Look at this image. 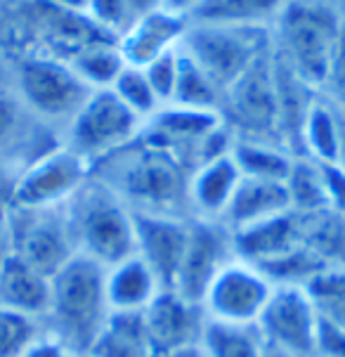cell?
<instances>
[{
	"label": "cell",
	"mask_w": 345,
	"mask_h": 357,
	"mask_svg": "<svg viewBox=\"0 0 345 357\" xmlns=\"http://www.w3.org/2000/svg\"><path fill=\"white\" fill-rule=\"evenodd\" d=\"M268 357H293V355H286V353H282V350H275L268 346Z\"/></svg>",
	"instance_id": "cell-46"
},
{
	"label": "cell",
	"mask_w": 345,
	"mask_h": 357,
	"mask_svg": "<svg viewBox=\"0 0 345 357\" xmlns=\"http://www.w3.org/2000/svg\"><path fill=\"white\" fill-rule=\"evenodd\" d=\"M241 183V173L232 159V152L201 163L190 175L187 199L192 218L220 220Z\"/></svg>",
	"instance_id": "cell-19"
},
{
	"label": "cell",
	"mask_w": 345,
	"mask_h": 357,
	"mask_svg": "<svg viewBox=\"0 0 345 357\" xmlns=\"http://www.w3.org/2000/svg\"><path fill=\"white\" fill-rule=\"evenodd\" d=\"M137 140L130 144L132 154L125 159L109 156V159L100 161L114 163V168L112 178L98 180L116 192L132 208V213H168L192 218L190 199H187V185H190L187 168L173 154L144 140L137 144Z\"/></svg>",
	"instance_id": "cell-2"
},
{
	"label": "cell",
	"mask_w": 345,
	"mask_h": 357,
	"mask_svg": "<svg viewBox=\"0 0 345 357\" xmlns=\"http://www.w3.org/2000/svg\"><path fill=\"white\" fill-rule=\"evenodd\" d=\"M256 326L270 348L293 357H314L317 353L319 312L305 287L279 284L272 289Z\"/></svg>",
	"instance_id": "cell-10"
},
{
	"label": "cell",
	"mask_w": 345,
	"mask_h": 357,
	"mask_svg": "<svg viewBox=\"0 0 345 357\" xmlns=\"http://www.w3.org/2000/svg\"><path fill=\"white\" fill-rule=\"evenodd\" d=\"M229 121L244 130L248 140H265L279 128V90L277 71L270 66L268 54L258 59L244 76L225 93Z\"/></svg>",
	"instance_id": "cell-13"
},
{
	"label": "cell",
	"mask_w": 345,
	"mask_h": 357,
	"mask_svg": "<svg viewBox=\"0 0 345 357\" xmlns=\"http://www.w3.org/2000/svg\"><path fill=\"white\" fill-rule=\"evenodd\" d=\"M187 29L190 24H187L185 15L154 8L137 15L130 22V26L118 36V50L128 66L144 69L161 54L178 50Z\"/></svg>",
	"instance_id": "cell-16"
},
{
	"label": "cell",
	"mask_w": 345,
	"mask_h": 357,
	"mask_svg": "<svg viewBox=\"0 0 345 357\" xmlns=\"http://www.w3.org/2000/svg\"><path fill=\"white\" fill-rule=\"evenodd\" d=\"M40 5H43L38 12L40 33H43L47 45L57 52V59H62V62H71L76 54L86 52L95 45L118 43L116 36L100 29L86 12L62 10L47 3Z\"/></svg>",
	"instance_id": "cell-18"
},
{
	"label": "cell",
	"mask_w": 345,
	"mask_h": 357,
	"mask_svg": "<svg viewBox=\"0 0 345 357\" xmlns=\"http://www.w3.org/2000/svg\"><path fill=\"white\" fill-rule=\"evenodd\" d=\"M43 3L54 5V8H62V10H71V12L88 10V0H43Z\"/></svg>",
	"instance_id": "cell-42"
},
{
	"label": "cell",
	"mask_w": 345,
	"mask_h": 357,
	"mask_svg": "<svg viewBox=\"0 0 345 357\" xmlns=\"http://www.w3.org/2000/svg\"><path fill=\"white\" fill-rule=\"evenodd\" d=\"M86 357H90V355H86Z\"/></svg>",
	"instance_id": "cell-47"
},
{
	"label": "cell",
	"mask_w": 345,
	"mask_h": 357,
	"mask_svg": "<svg viewBox=\"0 0 345 357\" xmlns=\"http://www.w3.org/2000/svg\"><path fill=\"white\" fill-rule=\"evenodd\" d=\"M343 22L334 10L307 0H289L279 10V43L286 66L307 88H322L334 59Z\"/></svg>",
	"instance_id": "cell-4"
},
{
	"label": "cell",
	"mask_w": 345,
	"mask_h": 357,
	"mask_svg": "<svg viewBox=\"0 0 345 357\" xmlns=\"http://www.w3.org/2000/svg\"><path fill=\"white\" fill-rule=\"evenodd\" d=\"M322 90L326 95V102L345 119V24L341 29V38H338L334 59H331V66L326 71Z\"/></svg>",
	"instance_id": "cell-36"
},
{
	"label": "cell",
	"mask_w": 345,
	"mask_h": 357,
	"mask_svg": "<svg viewBox=\"0 0 345 357\" xmlns=\"http://www.w3.org/2000/svg\"><path fill=\"white\" fill-rule=\"evenodd\" d=\"M225 93L210 81V76L187 52L178 50V83L171 105L204 112H220Z\"/></svg>",
	"instance_id": "cell-28"
},
{
	"label": "cell",
	"mask_w": 345,
	"mask_h": 357,
	"mask_svg": "<svg viewBox=\"0 0 345 357\" xmlns=\"http://www.w3.org/2000/svg\"><path fill=\"white\" fill-rule=\"evenodd\" d=\"M86 15L98 24L100 29H105V31L116 36V38L130 26V22L135 20L130 0H88Z\"/></svg>",
	"instance_id": "cell-34"
},
{
	"label": "cell",
	"mask_w": 345,
	"mask_h": 357,
	"mask_svg": "<svg viewBox=\"0 0 345 357\" xmlns=\"http://www.w3.org/2000/svg\"><path fill=\"white\" fill-rule=\"evenodd\" d=\"M90 357H154L144 312H112L102 326Z\"/></svg>",
	"instance_id": "cell-24"
},
{
	"label": "cell",
	"mask_w": 345,
	"mask_h": 357,
	"mask_svg": "<svg viewBox=\"0 0 345 357\" xmlns=\"http://www.w3.org/2000/svg\"><path fill=\"white\" fill-rule=\"evenodd\" d=\"M159 357H204V353H201V348H187V350H178V353H168Z\"/></svg>",
	"instance_id": "cell-44"
},
{
	"label": "cell",
	"mask_w": 345,
	"mask_h": 357,
	"mask_svg": "<svg viewBox=\"0 0 345 357\" xmlns=\"http://www.w3.org/2000/svg\"><path fill=\"white\" fill-rule=\"evenodd\" d=\"M232 159L237 163L241 178L279 180V183H286L296 156L275 147L272 142L239 137L232 144Z\"/></svg>",
	"instance_id": "cell-27"
},
{
	"label": "cell",
	"mask_w": 345,
	"mask_h": 357,
	"mask_svg": "<svg viewBox=\"0 0 345 357\" xmlns=\"http://www.w3.org/2000/svg\"><path fill=\"white\" fill-rule=\"evenodd\" d=\"M286 190L293 213L317 215L329 211L322 168H319V163L307 159V156H296L291 173L286 178Z\"/></svg>",
	"instance_id": "cell-29"
},
{
	"label": "cell",
	"mask_w": 345,
	"mask_h": 357,
	"mask_svg": "<svg viewBox=\"0 0 345 357\" xmlns=\"http://www.w3.org/2000/svg\"><path fill=\"white\" fill-rule=\"evenodd\" d=\"M284 0H201L190 12L194 24L215 26H263L270 17L279 15Z\"/></svg>",
	"instance_id": "cell-25"
},
{
	"label": "cell",
	"mask_w": 345,
	"mask_h": 357,
	"mask_svg": "<svg viewBox=\"0 0 345 357\" xmlns=\"http://www.w3.org/2000/svg\"><path fill=\"white\" fill-rule=\"evenodd\" d=\"M289 211H291V202H289L286 183L241 178L237 192H234L232 202H229L220 220L232 232H239V229L258 225V222L270 220V218L284 215Z\"/></svg>",
	"instance_id": "cell-20"
},
{
	"label": "cell",
	"mask_w": 345,
	"mask_h": 357,
	"mask_svg": "<svg viewBox=\"0 0 345 357\" xmlns=\"http://www.w3.org/2000/svg\"><path fill=\"white\" fill-rule=\"evenodd\" d=\"M50 301V280L33 270L17 253L0 260V305L8 310L43 319Z\"/></svg>",
	"instance_id": "cell-21"
},
{
	"label": "cell",
	"mask_w": 345,
	"mask_h": 357,
	"mask_svg": "<svg viewBox=\"0 0 345 357\" xmlns=\"http://www.w3.org/2000/svg\"><path fill=\"white\" fill-rule=\"evenodd\" d=\"M76 251L112 268L135 256V213L116 192L90 178L64 204Z\"/></svg>",
	"instance_id": "cell-3"
},
{
	"label": "cell",
	"mask_w": 345,
	"mask_h": 357,
	"mask_svg": "<svg viewBox=\"0 0 345 357\" xmlns=\"http://www.w3.org/2000/svg\"><path fill=\"white\" fill-rule=\"evenodd\" d=\"M201 0H159V8L163 10H171L175 15H185L190 17V12L197 8Z\"/></svg>",
	"instance_id": "cell-41"
},
{
	"label": "cell",
	"mask_w": 345,
	"mask_h": 357,
	"mask_svg": "<svg viewBox=\"0 0 345 357\" xmlns=\"http://www.w3.org/2000/svg\"><path fill=\"white\" fill-rule=\"evenodd\" d=\"M234 234V253L246 263L263 268L272 260L286 256L300 244H305V220L302 215L289 213L270 218L258 225L244 227Z\"/></svg>",
	"instance_id": "cell-17"
},
{
	"label": "cell",
	"mask_w": 345,
	"mask_h": 357,
	"mask_svg": "<svg viewBox=\"0 0 345 357\" xmlns=\"http://www.w3.org/2000/svg\"><path fill=\"white\" fill-rule=\"evenodd\" d=\"M338 116H341V114H338ZM341 121H343V147H341V161H338V163L345 168V119L341 116Z\"/></svg>",
	"instance_id": "cell-45"
},
{
	"label": "cell",
	"mask_w": 345,
	"mask_h": 357,
	"mask_svg": "<svg viewBox=\"0 0 345 357\" xmlns=\"http://www.w3.org/2000/svg\"><path fill=\"white\" fill-rule=\"evenodd\" d=\"M275 289L263 270L234 258L217 272L206 291L201 307L206 317L225 324H258Z\"/></svg>",
	"instance_id": "cell-12"
},
{
	"label": "cell",
	"mask_w": 345,
	"mask_h": 357,
	"mask_svg": "<svg viewBox=\"0 0 345 357\" xmlns=\"http://www.w3.org/2000/svg\"><path fill=\"white\" fill-rule=\"evenodd\" d=\"M43 336V322L0 305V357H22Z\"/></svg>",
	"instance_id": "cell-33"
},
{
	"label": "cell",
	"mask_w": 345,
	"mask_h": 357,
	"mask_svg": "<svg viewBox=\"0 0 345 357\" xmlns=\"http://www.w3.org/2000/svg\"><path fill=\"white\" fill-rule=\"evenodd\" d=\"M105 275V265L76 253L57 275L50 277V301L40 319L43 331L76 357L90 353L112 314Z\"/></svg>",
	"instance_id": "cell-1"
},
{
	"label": "cell",
	"mask_w": 345,
	"mask_h": 357,
	"mask_svg": "<svg viewBox=\"0 0 345 357\" xmlns=\"http://www.w3.org/2000/svg\"><path fill=\"white\" fill-rule=\"evenodd\" d=\"M0 95H3V93H0Z\"/></svg>",
	"instance_id": "cell-48"
},
{
	"label": "cell",
	"mask_w": 345,
	"mask_h": 357,
	"mask_svg": "<svg viewBox=\"0 0 345 357\" xmlns=\"http://www.w3.org/2000/svg\"><path fill=\"white\" fill-rule=\"evenodd\" d=\"M319 168H322L329 211H334L338 215H345V168L341 163H324Z\"/></svg>",
	"instance_id": "cell-37"
},
{
	"label": "cell",
	"mask_w": 345,
	"mask_h": 357,
	"mask_svg": "<svg viewBox=\"0 0 345 357\" xmlns=\"http://www.w3.org/2000/svg\"><path fill=\"white\" fill-rule=\"evenodd\" d=\"M93 168L69 147H59L36 159L17 175L12 185L15 208L45 211L62 208L90 180Z\"/></svg>",
	"instance_id": "cell-9"
},
{
	"label": "cell",
	"mask_w": 345,
	"mask_h": 357,
	"mask_svg": "<svg viewBox=\"0 0 345 357\" xmlns=\"http://www.w3.org/2000/svg\"><path fill=\"white\" fill-rule=\"evenodd\" d=\"M10 251L26 260L47 280L76 256V244L62 208H15L10 220Z\"/></svg>",
	"instance_id": "cell-8"
},
{
	"label": "cell",
	"mask_w": 345,
	"mask_h": 357,
	"mask_svg": "<svg viewBox=\"0 0 345 357\" xmlns=\"http://www.w3.org/2000/svg\"><path fill=\"white\" fill-rule=\"evenodd\" d=\"M132 5V15H142V12H149L154 8H159V0H130Z\"/></svg>",
	"instance_id": "cell-43"
},
{
	"label": "cell",
	"mask_w": 345,
	"mask_h": 357,
	"mask_svg": "<svg viewBox=\"0 0 345 357\" xmlns=\"http://www.w3.org/2000/svg\"><path fill=\"white\" fill-rule=\"evenodd\" d=\"M17 126H20V102L0 95V147L15 135Z\"/></svg>",
	"instance_id": "cell-39"
},
{
	"label": "cell",
	"mask_w": 345,
	"mask_h": 357,
	"mask_svg": "<svg viewBox=\"0 0 345 357\" xmlns=\"http://www.w3.org/2000/svg\"><path fill=\"white\" fill-rule=\"evenodd\" d=\"M112 90L130 112H135L137 116L144 121V123L163 107L159 98H156V93L151 90L147 76H144V69H140V66L125 64L123 71H121L116 76V81H114Z\"/></svg>",
	"instance_id": "cell-32"
},
{
	"label": "cell",
	"mask_w": 345,
	"mask_h": 357,
	"mask_svg": "<svg viewBox=\"0 0 345 357\" xmlns=\"http://www.w3.org/2000/svg\"><path fill=\"white\" fill-rule=\"evenodd\" d=\"M204 357H268V343L256 324H225L208 319L201 336Z\"/></svg>",
	"instance_id": "cell-26"
},
{
	"label": "cell",
	"mask_w": 345,
	"mask_h": 357,
	"mask_svg": "<svg viewBox=\"0 0 345 357\" xmlns=\"http://www.w3.org/2000/svg\"><path fill=\"white\" fill-rule=\"evenodd\" d=\"M105 287L112 312H144L163 284L142 258L130 256L107 268Z\"/></svg>",
	"instance_id": "cell-22"
},
{
	"label": "cell",
	"mask_w": 345,
	"mask_h": 357,
	"mask_svg": "<svg viewBox=\"0 0 345 357\" xmlns=\"http://www.w3.org/2000/svg\"><path fill=\"white\" fill-rule=\"evenodd\" d=\"M144 121L123 105L112 88L95 90L66 128V147L90 168L132 144L142 135Z\"/></svg>",
	"instance_id": "cell-5"
},
{
	"label": "cell",
	"mask_w": 345,
	"mask_h": 357,
	"mask_svg": "<svg viewBox=\"0 0 345 357\" xmlns=\"http://www.w3.org/2000/svg\"><path fill=\"white\" fill-rule=\"evenodd\" d=\"M22 357H76V355L43 331V336L36 338L31 343V348H29Z\"/></svg>",
	"instance_id": "cell-40"
},
{
	"label": "cell",
	"mask_w": 345,
	"mask_h": 357,
	"mask_svg": "<svg viewBox=\"0 0 345 357\" xmlns=\"http://www.w3.org/2000/svg\"><path fill=\"white\" fill-rule=\"evenodd\" d=\"M180 45L210 81L227 93L263 54H268V33L263 26L192 24Z\"/></svg>",
	"instance_id": "cell-6"
},
{
	"label": "cell",
	"mask_w": 345,
	"mask_h": 357,
	"mask_svg": "<svg viewBox=\"0 0 345 357\" xmlns=\"http://www.w3.org/2000/svg\"><path fill=\"white\" fill-rule=\"evenodd\" d=\"M305 289L319 319L345 331V268H326Z\"/></svg>",
	"instance_id": "cell-31"
},
{
	"label": "cell",
	"mask_w": 345,
	"mask_h": 357,
	"mask_svg": "<svg viewBox=\"0 0 345 357\" xmlns=\"http://www.w3.org/2000/svg\"><path fill=\"white\" fill-rule=\"evenodd\" d=\"M190 218L168 213H135V256L154 270L163 289H171L183 260Z\"/></svg>",
	"instance_id": "cell-15"
},
{
	"label": "cell",
	"mask_w": 345,
	"mask_h": 357,
	"mask_svg": "<svg viewBox=\"0 0 345 357\" xmlns=\"http://www.w3.org/2000/svg\"><path fill=\"white\" fill-rule=\"evenodd\" d=\"M69 64L93 90H107L123 71L125 59L118 50V43H105L76 54Z\"/></svg>",
	"instance_id": "cell-30"
},
{
	"label": "cell",
	"mask_w": 345,
	"mask_h": 357,
	"mask_svg": "<svg viewBox=\"0 0 345 357\" xmlns=\"http://www.w3.org/2000/svg\"><path fill=\"white\" fill-rule=\"evenodd\" d=\"M204 307L183 298L173 289H161L159 296L144 310V324L154 357L178 353V350L199 348L206 329Z\"/></svg>",
	"instance_id": "cell-14"
},
{
	"label": "cell",
	"mask_w": 345,
	"mask_h": 357,
	"mask_svg": "<svg viewBox=\"0 0 345 357\" xmlns=\"http://www.w3.org/2000/svg\"><path fill=\"white\" fill-rule=\"evenodd\" d=\"M314 357H345V331L319 319L317 353Z\"/></svg>",
	"instance_id": "cell-38"
},
{
	"label": "cell",
	"mask_w": 345,
	"mask_h": 357,
	"mask_svg": "<svg viewBox=\"0 0 345 357\" xmlns=\"http://www.w3.org/2000/svg\"><path fill=\"white\" fill-rule=\"evenodd\" d=\"M178 50L161 54L151 64L144 66V76H147L149 86L156 93L161 105H171L173 100L175 83H178Z\"/></svg>",
	"instance_id": "cell-35"
},
{
	"label": "cell",
	"mask_w": 345,
	"mask_h": 357,
	"mask_svg": "<svg viewBox=\"0 0 345 357\" xmlns=\"http://www.w3.org/2000/svg\"><path fill=\"white\" fill-rule=\"evenodd\" d=\"M234 258V234L225 222L190 218V237L171 289L183 298L201 305L210 282Z\"/></svg>",
	"instance_id": "cell-11"
},
{
	"label": "cell",
	"mask_w": 345,
	"mask_h": 357,
	"mask_svg": "<svg viewBox=\"0 0 345 357\" xmlns=\"http://www.w3.org/2000/svg\"><path fill=\"white\" fill-rule=\"evenodd\" d=\"M302 156L319 163H338L343 147V121L329 102H312L300 126Z\"/></svg>",
	"instance_id": "cell-23"
},
{
	"label": "cell",
	"mask_w": 345,
	"mask_h": 357,
	"mask_svg": "<svg viewBox=\"0 0 345 357\" xmlns=\"http://www.w3.org/2000/svg\"><path fill=\"white\" fill-rule=\"evenodd\" d=\"M20 93L24 105L40 119L69 123L95 90L69 62L57 57H33L20 69Z\"/></svg>",
	"instance_id": "cell-7"
}]
</instances>
